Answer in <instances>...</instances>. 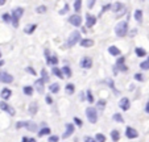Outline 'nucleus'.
Instances as JSON below:
<instances>
[{
    "label": "nucleus",
    "instance_id": "obj_30",
    "mask_svg": "<svg viewBox=\"0 0 149 142\" xmlns=\"http://www.w3.org/2000/svg\"><path fill=\"white\" fill-rule=\"evenodd\" d=\"M66 91H68V94H69V95H73V94H74V91H75V87H74V84L69 83L68 86H66Z\"/></svg>",
    "mask_w": 149,
    "mask_h": 142
},
{
    "label": "nucleus",
    "instance_id": "obj_57",
    "mask_svg": "<svg viewBox=\"0 0 149 142\" xmlns=\"http://www.w3.org/2000/svg\"><path fill=\"white\" fill-rule=\"evenodd\" d=\"M0 58H1V53H0Z\"/></svg>",
    "mask_w": 149,
    "mask_h": 142
},
{
    "label": "nucleus",
    "instance_id": "obj_25",
    "mask_svg": "<svg viewBox=\"0 0 149 142\" xmlns=\"http://www.w3.org/2000/svg\"><path fill=\"white\" fill-rule=\"evenodd\" d=\"M111 138H112L113 142H118L119 139H120V133H119V130H112L111 132Z\"/></svg>",
    "mask_w": 149,
    "mask_h": 142
},
{
    "label": "nucleus",
    "instance_id": "obj_43",
    "mask_svg": "<svg viewBox=\"0 0 149 142\" xmlns=\"http://www.w3.org/2000/svg\"><path fill=\"white\" fill-rule=\"evenodd\" d=\"M1 17H3V20H4L6 22H11V16H9L8 13H4Z\"/></svg>",
    "mask_w": 149,
    "mask_h": 142
},
{
    "label": "nucleus",
    "instance_id": "obj_2",
    "mask_svg": "<svg viewBox=\"0 0 149 142\" xmlns=\"http://www.w3.org/2000/svg\"><path fill=\"white\" fill-rule=\"evenodd\" d=\"M127 32H128V22H127V21L118 22V25L115 26L116 36H118V37H124V36H127Z\"/></svg>",
    "mask_w": 149,
    "mask_h": 142
},
{
    "label": "nucleus",
    "instance_id": "obj_48",
    "mask_svg": "<svg viewBox=\"0 0 149 142\" xmlns=\"http://www.w3.org/2000/svg\"><path fill=\"white\" fill-rule=\"evenodd\" d=\"M124 61H125V58L124 57H119L118 62H116V64H124Z\"/></svg>",
    "mask_w": 149,
    "mask_h": 142
},
{
    "label": "nucleus",
    "instance_id": "obj_17",
    "mask_svg": "<svg viewBox=\"0 0 149 142\" xmlns=\"http://www.w3.org/2000/svg\"><path fill=\"white\" fill-rule=\"evenodd\" d=\"M81 46L82 47H91V46H94V41L93 39H87V38H83V39H81Z\"/></svg>",
    "mask_w": 149,
    "mask_h": 142
},
{
    "label": "nucleus",
    "instance_id": "obj_4",
    "mask_svg": "<svg viewBox=\"0 0 149 142\" xmlns=\"http://www.w3.org/2000/svg\"><path fill=\"white\" fill-rule=\"evenodd\" d=\"M86 116H87V120L91 124H95L98 121V111H96V108H94V107L86 108Z\"/></svg>",
    "mask_w": 149,
    "mask_h": 142
},
{
    "label": "nucleus",
    "instance_id": "obj_6",
    "mask_svg": "<svg viewBox=\"0 0 149 142\" xmlns=\"http://www.w3.org/2000/svg\"><path fill=\"white\" fill-rule=\"evenodd\" d=\"M125 137H127V138H130V139H135V138H137V137H139V132L136 130V129L131 128V126H127Z\"/></svg>",
    "mask_w": 149,
    "mask_h": 142
},
{
    "label": "nucleus",
    "instance_id": "obj_55",
    "mask_svg": "<svg viewBox=\"0 0 149 142\" xmlns=\"http://www.w3.org/2000/svg\"><path fill=\"white\" fill-rule=\"evenodd\" d=\"M28 142H36V139L34 138H28Z\"/></svg>",
    "mask_w": 149,
    "mask_h": 142
},
{
    "label": "nucleus",
    "instance_id": "obj_52",
    "mask_svg": "<svg viewBox=\"0 0 149 142\" xmlns=\"http://www.w3.org/2000/svg\"><path fill=\"white\" fill-rule=\"evenodd\" d=\"M94 4H95V1H90V3H88V8H93Z\"/></svg>",
    "mask_w": 149,
    "mask_h": 142
},
{
    "label": "nucleus",
    "instance_id": "obj_36",
    "mask_svg": "<svg viewBox=\"0 0 149 142\" xmlns=\"http://www.w3.org/2000/svg\"><path fill=\"white\" fill-rule=\"evenodd\" d=\"M41 76H42L41 79L44 82H48L49 80V75H48V73H46V70H44V69L41 70Z\"/></svg>",
    "mask_w": 149,
    "mask_h": 142
},
{
    "label": "nucleus",
    "instance_id": "obj_20",
    "mask_svg": "<svg viewBox=\"0 0 149 142\" xmlns=\"http://www.w3.org/2000/svg\"><path fill=\"white\" fill-rule=\"evenodd\" d=\"M61 73H62V75L66 76V78H70V76H71V70H70V67H69V66H63V67H62Z\"/></svg>",
    "mask_w": 149,
    "mask_h": 142
},
{
    "label": "nucleus",
    "instance_id": "obj_19",
    "mask_svg": "<svg viewBox=\"0 0 149 142\" xmlns=\"http://www.w3.org/2000/svg\"><path fill=\"white\" fill-rule=\"evenodd\" d=\"M36 28H37L36 24H28V25L24 28V32H25L26 34H32L34 30H36Z\"/></svg>",
    "mask_w": 149,
    "mask_h": 142
},
{
    "label": "nucleus",
    "instance_id": "obj_9",
    "mask_svg": "<svg viewBox=\"0 0 149 142\" xmlns=\"http://www.w3.org/2000/svg\"><path fill=\"white\" fill-rule=\"evenodd\" d=\"M111 9H112V11L116 13V16H121V15H124V13H125V11H127L125 7H124L121 3H116L115 7H112Z\"/></svg>",
    "mask_w": 149,
    "mask_h": 142
},
{
    "label": "nucleus",
    "instance_id": "obj_15",
    "mask_svg": "<svg viewBox=\"0 0 149 142\" xmlns=\"http://www.w3.org/2000/svg\"><path fill=\"white\" fill-rule=\"evenodd\" d=\"M11 95H12V91L9 88H3L1 92H0V96H1L3 100H8V99L11 98Z\"/></svg>",
    "mask_w": 149,
    "mask_h": 142
},
{
    "label": "nucleus",
    "instance_id": "obj_54",
    "mask_svg": "<svg viewBox=\"0 0 149 142\" xmlns=\"http://www.w3.org/2000/svg\"><path fill=\"white\" fill-rule=\"evenodd\" d=\"M6 4V0H0V6H4Z\"/></svg>",
    "mask_w": 149,
    "mask_h": 142
},
{
    "label": "nucleus",
    "instance_id": "obj_32",
    "mask_svg": "<svg viewBox=\"0 0 149 142\" xmlns=\"http://www.w3.org/2000/svg\"><path fill=\"white\" fill-rule=\"evenodd\" d=\"M57 63H58V58H57L56 55L50 57V59H49V64H52L53 67H56V66H57Z\"/></svg>",
    "mask_w": 149,
    "mask_h": 142
},
{
    "label": "nucleus",
    "instance_id": "obj_33",
    "mask_svg": "<svg viewBox=\"0 0 149 142\" xmlns=\"http://www.w3.org/2000/svg\"><path fill=\"white\" fill-rule=\"evenodd\" d=\"M140 69L141 70H149V58L146 59V61L141 62V63H140Z\"/></svg>",
    "mask_w": 149,
    "mask_h": 142
},
{
    "label": "nucleus",
    "instance_id": "obj_35",
    "mask_svg": "<svg viewBox=\"0 0 149 142\" xmlns=\"http://www.w3.org/2000/svg\"><path fill=\"white\" fill-rule=\"evenodd\" d=\"M81 6H82V1H81V0H77V1H74V11L79 12V11H81Z\"/></svg>",
    "mask_w": 149,
    "mask_h": 142
},
{
    "label": "nucleus",
    "instance_id": "obj_18",
    "mask_svg": "<svg viewBox=\"0 0 149 142\" xmlns=\"http://www.w3.org/2000/svg\"><path fill=\"white\" fill-rule=\"evenodd\" d=\"M24 128H26L28 130H31V132L37 130V125L36 124H33V123H31V121H24Z\"/></svg>",
    "mask_w": 149,
    "mask_h": 142
},
{
    "label": "nucleus",
    "instance_id": "obj_26",
    "mask_svg": "<svg viewBox=\"0 0 149 142\" xmlns=\"http://www.w3.org/2000/svg\"><path fill=\"white\" fill-rule=\"evenodd\" d=\"M23 92L26 95V96H32L33 95V87H31V86H25L23 88Z\"/></svg>",
    "mask_w": 149,
    "mask_h": 142
},
{
    "label": "nucleus",
    "instance_id": "obj_3",
    "mask_svg": "<svg viewBox=\"0 0 149 142\" xmlns=\"http://www.w3.org/2000/svg\"><path fill=\"white\" fill-rule=\"evenodd\" d=\"M78 42H81V33H79L78 30H74L73 33L70 34V37L68 38L66 47H73V46H75Z\"/></svg>",
    "mask_w": 149,
    "mask_h": 142
},
{
    "label": "nucleus",
    "instance_id": "obj_12",
    "mask_svg": "<svg viewBox=\"0 0 149 142\" xmlns=\"http://www.w3.org/2000/svg\"><path fill=\"white\" fill-rule=\"evenodd\" d=\"M119 107H120L123 111H128L131 108V101L128 98H121V100L119 101Z\"/></svg>",
    "mask_w": 149,
    "mask_h": 142
},
{
    "label": "nucleus",
    "instance_id": "obj_31",
    "mask_svg": "<svg viewBox=\"0 0 149 142\" xmlns=\"http://www.w3.org/2000/svg\"><path fill=\"white\" fill-rule=\"evenodd\" d=\"M95 141H96V142H106V137H104L102 133H96Z\"/></svg>",
    "mask_w": 149,
    "mask_h": 142
},
{
    "label": "nucleus",
    "instance_id": "obj_1",
    "mask_svg": "<svg viewBox=\"0 0 149 142\" xmlns=\"http://www.w3.org/2000/svg\"><path fill=\"white\" fill-rule=\"evenodd\" d=\"M23 15H24V9L21 8V7H17V8H15L13 11H12L11 22H12V25H13L15 28L19 26V20L23 17Z\"/></svg>",
    "mask_w": 149,
    "mask_h": 142
},
{
    "label": "nucleus",
    "instance_id": "obj_41",
    "mask_svg": "<svg viewBox=\"0 0 149 142\" xmlns=\"http://www.w3.org/2000/svg\"><path fill=\"white\" fill-rule=\"evenodd\" d=\"M74 123H75V125L78 126V128H82V125H83L82 120H81V118H78V117H74Z\"/></svg>",
    "mask_w": 149,
    "mask_h": 142
},
{
    "label": "nucleus",
    "instance_id": "obj_50",
    "mask_svg": "<svg viewBox=\"0 0 149 142\" xmlns=\"http://www.w3.org/2000/svg\"><path fill=\"white\" fill-rule=\"evenodd\" d=\"M145 112L149 114V101H148V103H146V105H145Z\"/></svg>",
    "mask_w": 149,
    "mask_h": 142
},
{
    "label": "nucleus",
    "instance_id": "obj_10",
    "mask_svg": "<svg viewBox=\"0 0 149 142\" xmlns=\"http://www.w3.org/2000/svg\"><path fill=\"white\" fill-rule=\"evenodd\" d=\"M69 22H70L73 26H81L82 24V17L79 15H73V16L69 17Z\"/></svg>",
    "mask_w": 149,
    "mask_h": 142
},
{
    "label": "nucleus",
    "instance_id": "obj_38",
    "mask_svg": "<svg viewBox=\"0 0 149 142\" xmlns=\"http://www.w3.org/2000/svg\"><path fill=\"white\" fill-rule=\"evenodd\" d=\"M36 12H37V13H45V12H46V7H45V6L37 7V8H36Z\"/></svg>",
    "mask_w": 149,
    "mask_h": 142
},
{
    "label": "nucleus",
    "instance_id": "obj_27",
    "mask_svg": "<svg viewBox=\"0 0 149 142\" xmlns=\"http://www.w3.org/2000/svg\"><path fill=\"white\" fill-rule=\"evenodd\" d=\"M52 73H53V75H56V76H58V78H63V75H62V73H61V69H58V67H53L52 69Z\"/></svg>",
    "mask_w": 149,
    "mask_h": 142
},
{
    "label": "nucleus",
    "instance_id": "obj_39",
    "mask_svg": "<svg viewBox=\"0 0 149 142\" xmlns=\"http://www.w3.org/2000/svg\"><path fill=\"white\" fill-rule=\"evenodd\" d=\"M25 71H26V73H28V74H31V75H37V73H36V71H34V69H33V67H31V66H28V67H26V69H25Z\"/></svg>",
    "mask_w": 149,
    "mask_h": 142
},
{
    "label": "nucleus",
    "instance_id": "obj_42",
    "mask_svg": "<svg viewBox=\"0 0 149 142\" xmlns=\"http://www.w3.org/2000/svg\"><path fill=\"white\" fill-rule=\"evenodd\" d=\"M58 139H59L58 136H50L48 139V142H58Z\"/></svg>",
    "mask_w": 149,
    "mask_h": 142
},
{
    "label": "nucleus",
    "instance_id": "obj_16",
    "mask_svg": "<svg viewBox=\"0 0 149 142\" xmlns=\"http://www.w3.org/2000/svg\"><path fill=\"white\" fill-rule=\"evenodd\" d=\"M37 111H38V104H37L36 101L29 104V113H31V116H34V114L37 113Z\"/></svg>",
    "mask_w": 149,
    "mask_h": 142
},
{
    "label": "nucleus",
    "instance_id": "obj_44",
    "mask_svg": "<svg viewBox=\"0 0 149 142\" xmlns=\"http://www.w3.org/2000/svg\"><path fill=\"white\" fill-rule=\"evenodd\" d=\"M111 8H112V6H111V4H107V6H104V7H103V9H102V12H100V15H102V13H104L106 11H110Z\"/></svg>",
    "mask_w": 149,
    "mask_h": 142
},
{
    "label": "nucleus",
    "instance_id": "obj_24",
    "mask_svg": "<svg viewBox=\"0 0 149 142\" xmlns=\"http://www.w3.org/2000/svg\"><path fill=\"white\" fill-rule=\"evenodd\" d=\"M49 91H50L52 94H58V91H59V84H58V83L50 84V86H49Z\"/></svg>",
    "mask_w": 149,
    "mask_h": 142
},
{
    "label": "nucleus",
    "instance_id": "obj_37",
    "mask_svg": "<svg viewBox=\"0 0 149 142\" xmlns=\"http://www.w3.org/2000/svg\"><path fill=\"white\" fill-rule=\"evenodd\" d=\"M86 96H87L88 103H94V98H93V94H91V89H87V91H86Z\"/></svg>",
    "mask_w": 149,
    "mask_h": 142
},
{
    "label": "nucleus",
    "instance_id": "obj_7",
    "mask_svg": "<svg viewBox=\"0 0 149 142\" xmlns=\"http://www.w3.org/2000/svg\"><path fill=\"white\" fill-rule=\"evenodd\" d=\"M81 67L84 70H87V69H91L93 67V59L90 58V57H83V58L81 59Z\"/></svg>",
    "mask_w": 149,
    "mask_h": 142
},
{
    "label": "nucleus",
    "instance_id": "obj_56",
    "mask_svg": "<svg viewBox=\"0 0 149 142\" xmlns=\"http://www.w3.org/2000/svg\"><path fill=\"white\" fill-rule=\"evenodd\" d=\"M3 64H4V61H3V59H0V67L3 66Z\"/></svg>",
    "mask_w": 149,
    "mask_h": 142
},
{
    "label": "nucleus",
    "instance_id": "obj_29",
    "mask_svg": "<svg viewBox=\"0 0 149 142\" xmlns=\"http://www.w3.org/2000/svg\"><path fill=\"white\" fill-rule=\"evenodd\" d=\"M112 120L113 121H116V123H124V118H123V116H121V114L120 113H115V114H113V116H112Z\"/></svg>",
    "mask_w": 149,
    "mask_h": 142
},
{
    "label": "nucleus",
    "instance_id": "obj_47",
    "mask_svg": "<svg viewBox=\"0 0 149 142\" xmlns=\"http://www.w3.org/2000/svg\"><path fill=\"white\" fill-rule=\"evenodd\" d=\"M84 142H96V141H95V138H93V137L86 136L84 137Z\"/></svg>",
    "mask_w": 149,
    "mask_h": 142
},
{
    "label": "nucleus",
    "instance_id": "obj_46",
    "mask_svg": "<svg viewBox=\"0 0 149 142\" xmlns=\"http://www.w3.org/2000/svg\"><path fill=\"white\" fill-rule=\"evenodd\" d=\"M135 79H136V80H139V82H143L144 80L143 74H135Z\"/></svg>",
    "mask_w": 149,
    "mask_h": 142
},
{
    "label": "nucleus",
    "instance_id": "obj_22",
    "mask_svg": "<svg viewBox=\"0 0 149 142\" xmlns=\"http://www.w3.org/2000/svg\"><path fill=\"white\" fill-rule=\"evenodd\" d=\"M108 53H110L111 55H113V57L120 55V50H119L116 46H110L108 47Z\"/></svg>",
    "mask_w": 149,
    "mask_h": 142
},
{
    "label": "nucleus",
    "instance_id": "obj_23",
    "mask_svg": "<svg viewBox=\"0 0 149 142\" xmlns=\"http://www.w3.org/2000/svg\"><path fill=\"white\" fill-rule=\"evenodd\" d=\"M52 133L50 128H48V126H45V128H42L41 130L38 132V137H44V136H49V134Z\"/></svg>",
    "mask_w": 149,
    "mask_h": 142
},
{
    "label": "nucleus",
    "instance_id": "obj_21",
    "mask_svg": "<svg viewBox=\"0 0 149 142\" xmlns=\"http://www.w3.org/2000/svg\"><path fill=\"white\" fill-rule=\"evenodd\" d=\"M133 17H135V20L139 22V24H140V22L143 21V11H141V9H136Z\"/></svg>",
    "mask_w": 149,
    "mask_h": 142
},
{
    "label": "nucleus",
    "instance_id": "obj_28",
    "mask_svg": "<svg viewBox=\"0 0 149 142\" xmlns=\"http://www.w3.org/2000/svg\"><path fill=\"white\" fill-rule=\"evenodd\" d=\"M135 53H136V55H137V57H145L146 55V51L144 50L143 47H136Z\"/></svg>",
    "mask_w": 149,
    "mask_h": 142
},
{
    "label": "nucleus",
    "instance_id": "obj_11",
    "mask_svg": "<svg viewBox=\"0 0 149 142\" xmlns=\"http://www.w3.org/2000/svg\"><path fill=\"white\" fill-rule=\"evenodd\" d=\"M33 88H36L38 94H42V92H44V88H45V82L42 80V79H37L33 84Z\"/></svg>",
    "mask_w": 149,
    "mask_h": 142
},
{
    "label": "nucleus",
    "instance_id": "obj_34",
    "mask_svg": "<svg viewBox=\"0 0 149 142\" xmlns=\"http://www.w3.org/2000/svg\"><path fill=\"white\" fill-rule=\"evenodd\" d=\"M106 83H107L108 86H110L111 88L113 89V92H115V95H118V94H119V91L115 88V86H113V82H112V79H107V80H106Z\"/></svg>",
    "mask_w": 149,
    "mask_h": 142
},
{
    "label": "nucleus",
    "instance_id": "obj_53",
    "mask_svg": "<svg viewBox=\"0 0 149 142\" xmlns=\"http://www.w3.org/2000/svg\"><path fill=\"white\" fill-rule=\"evenodd\" d=\"M21 142H28V138H26V137H23V139H21Z\"/></svg>",
    "mask_w": 149,
    "mask_h": 142
},
{
    "label": "nucleus",
    "instance_id": "obj_8",
    "mask_svg": "<svg viewBox=\"0 0 149 142\" xmlns=\"http://www.w3.org/2000/svg\"><path fill=\"white\" fill-rule=\"evenodd\" d=\"M0 109H1L3 112H7V113L11 114V116H15V113H16V112H15V109L12 108L11 105H8L6 101H0Z\"/></svg>",
    "mask_w": 149,
    "mask_h": 142
},
{
    "label": "nucleus",
    "instance_id": "obj_13",
    "mask_svg": "<svg viewBox=\"0 0 149 142\" xmlns=\"http://www.w3.org/2000/svg\"><path fill=\"white\" fill-rule=\"evenodd\" d=\"M73 133H74V125L73 124H66V130H65V133L62 134V138L63 139L69 138Z\"/></svg>",
    "mask_w": 149,
    "mask_h": 142
},
{
    "label": "nucleus",
    "instance_id": "obj_45",
    "mask_svg": "<svg viewBox=\"0 0 149 142\" xmlns=\"http://www.w3.org/2000/svg\"><path fill=\"white\" fill-rule=\"evenodd\" d=\"M69 11V4H65V8H62L61 11H59V15H63V13H68Z\"/></svg>",
    "mask_w": 149,
    "mask_h": 142
},
{
    "label": "nucleus",
    "instance_id": "obj_51",
    "mask_svg": "<svg viewBox=\"0 0 149 142\" xmlns=\"http://www.w3.org/2000/svg\"><path fill=\"white\" fill-rule=\"evenodd\" d=\"M99 107H102V108H103V107H104V100H100V101H99Z\"/></svg>",
    "mask_w": 149,
    "mask_h": 142
},
{
    "label": "nucleus",
    "instance_id": "obj_49",
    "mask_svg": "<svg viewBox=\"0 0 149 142\" xmlns=\"http://www.w3.org/2000/svg\"><path fill=\"white\" fill-rule=\"evenodd\" d=\"M45 100H46V103H48V104H52V103H53V100H52V98H50V96H46V98H45Z\"/></svg>",
    "mask_w": 149,
    "mask_h": 142
},
{
    "label": "nucleus",
    "instance_id": "obj_14",
    "mask_svg": "<svg viewBox=\"0 0 149 142\" xmlns=\"http://www.w3.org/2000/svg\"><path fill=\"white\" fill-rule=\"evenodd\" d=\"M96 24V17L91 16V15H86V26L87 28H91Z\"/></svg>",
    "mask_w": 149,
    "mask_h": 142
},
{
    "label": "nucleus",
    "instance_id": "obj_5",
    "mask_svg": "<svg viewBox=\"0 0 149 142\" xmlns=\"http://www.w3.org/2000/svg\"><path fill=\"white\" fill-rule=\"evenodd\" d=\"M0 82L1 83H6V84H9L13 82V76L11 74L6 73V71H0Z\"/></svg>",
    "mask_w": 149,
    "mask_h": 142
},
{
    "label": "nucleus",
    "instance_id": "obj_40",
    "mask_svg": "<svg viewBox=\"0 0 149 142\" xmlns=\"http://www.w3.org/2000/svg\"><path fill=\"white\" fill-rule=\"evenodd\" d=\"M116 70H120V71H128V67L124 66V64H115Z\"/></svg>",
    "mask_w": 149,
    "mask_h": 142
}]
</instances>
